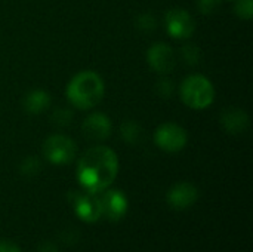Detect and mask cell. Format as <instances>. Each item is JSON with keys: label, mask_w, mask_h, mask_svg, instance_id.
Listing matches in <instances>:
<instances>
[{"label": "cell", "mask_w": 253, "mask_h": 252, "mask_svg": "<svg viewBox=\"0 0 253 252\" xmlns=\"http://www.w3.org/2000/svg\"><path fill=\"white\" fill-rule=\"evenodd\" d=\"M119 174V157L107 146H95L83 153L77 163V180L83 190L102 193L116 180Z\"/></svg>", "instance_id": "cell-1"}, {"label": "cell", "mask_w": 253, "mask_h": 252, "mask_svg": "<svg viewBox=\"0 0 253 252\" xmlns=\"http://www.w3.org/2000/svg\"><path fill=\"white\" fill-rule=\"evenodd\" d=\"M105 92L102 77L92 71L83 70L77 73L67 85V98L70 104L79 110H90L96 107Z\"/></svg>", "instance_id": "cell-2"}, {"label": "cell", "mask_w": 253, "mask_h": 252, "mask_svg": "<svg viewBox=\"0 0 253 252\" xmlns=\"http://www.w3.org/2000/svg\"><path fill=\"white\" fill-rule=\"evenodd\" d=\"M179 95L187 107L193 110H205L211 107L215 100V88L208 77L191 74L182 80Z\"/></svg>", "instance_id": "cell-3"}, {"label": "cell", "mask_w": 253, "mask_h": 252, "mask_svg": "<svg viewBox=\"0 0 253 252\" xmlns=\"http://www.w3.org/2000/svg\"><path fill=\"white\" fill-rule=\"evenodd\" d=\"M42 151L47 162L59 166V165H68L74 160L77 147L71 138L61 134H55L44 140Z\"/></svg>", "instance_id": "cell-4"}, {"label": "cell", "mask_w": 253, "mask_h": 252, "mask_svg": "<svg viewBox=\"0 0 253 252\" xmlns=\"http://www.w3.org/2000/svg\"><path fill=\"white\" fill-rule=\"evenodd\" d=\"M68 201L76 212V215L84 223H96L101 217V202L95 193L71 190L68 193Z\"/></svg>", "instance_id": "cell-5"}, {"label": "cell", "mask_w": 253, "mask_h": 252, "mask_svg": "<svg viewBox=\"0 0 253 252\" xmlns=\"http://www.w3.org/2000/svg\"><path fill=\"white\" fill-rule=\"evenodd\" d=\"M188 141L187 131L176 123H163L154 132V144L166 153L181 151Z\"/></svg>", "instance_id": "cell-6"}, {"label": "cell", "mask_w": 253, "mask_h": 252, "mask_svg": "<svg viewBox=\"0 0 253 252\" xmlns=\"http://www.w3.org/2000/svg\"><path fill=\"white\" fill-rule=\"evenodd\" d=\"M165 27L170 37L173 39H190L196 30L194 18L181 7H175L166 12Z\"/></svg>", "instance_id": "cell-7"}, {"label": "cell", "mask_w": 253, "mask_h": 252, "mask_svg": "<svg viewBox=\"0 0 253 252\" xmlns=\"http://www.w3.org/2000/svg\"><path fill=\"white\" fill-rule=\"evenodd\" d=\"M99 202H101L102 217L113 223L120 221L129 209V202L126 195L116 189L104 190L102 195L99 196Z\"/></svg>", "instance_id": "cell-8"}, {"label": "cell", "mask_w": 253, "mask_h": 252, "mask_svg": "<svg viewBox=\"0 0 253 252\" xmlns=\"http://www.w3.org/2000/svg\"><path fill=\"white\" fill-rule=\"evenodd\" d=\"M147 62L159 74H168L173 71L176 65V53L168 43L159 42L150 46L147 50Z\"/></svg>", "instance_id": "cell-9"}, {"label": "cell", "mask_w": 253, "mask_h": 252, "mask_svg": "<svg viewBox=\"0 0 253 252\" xmlns=\"http://www.w3.org/2000/svg\"><path fill=\"white\" fill-rule=\"evenodd\" d=\"M199 199V190L191 183H178L166 193V202L176 211H184L193 206Z\"/></svg>", "instance_id": "cell-10"}, {"label": "cell", "mask_w": 253, "mask_h": 252, "mask_svg": "<svg viewBox=\"0 0 253 252\" xmlns=\"http://www.w3.org/2000/svg\"><path fill=\"white\" fill-rule=\"evenodd\" d=\"M111 120L104 113H92L82 123L83 135L95 143L107 140L111 135Z\"/></svg>", "instance_id": "cell-11"}, {"label": "cell", "mask_w": 253, "mask_h": 252, "mask_svg": "<svg viewBox=\"0 0 253 252\" xmlns=\"http://www.w3.org/2000/svg\"><path fill=\"white\" fill-rule=\"evenodd\" d=\"M221 125L228 134L240 135L249 129L251 120L245 110L237 107H228L221 114Z\"/></svg>", "instance_id": "cell-12"}, {"label": "cell", "mask_w": 253, "mask_h": 252, "mask_svg": "<svg viewBox=\"0 0 253 252\" xmlns=\"http://www.w3.org/2000/svg\"><path fill=\"white\" fill-rule=\"evenodd\" d=\"M50 95L43 89H33L27 92L22 98V107L30 114H40L46 111L50 105Z\"/></svg>", "instance_id": "cell-13"}, {"label": "cell", "mask_w": 253, "mask_h": 252, "mask_svg": "<svg viewBox=\"0 0 253 252\" xmlns=\"http://www.w3.org/2000/svg\"><path fill=\"white\" fill-rule=\"evenodd\" d=\"M120 135L127 144H138L142 140L144 131L135 120H126L120 126Z\"/></svg>", "instance_id": "cell-14"}, {"label": "cell", "mask_w": 253, "mask_h": 252, "mask_svg": "<svg viewBox=\"0 0 253 252\" xmlns=\"http://www.w3.org/2000/svg\"><path fill=\"white\" fill-rule=\"evenodd\" d=\"M179 55H181L182 61L188 65H197L202 59V52H200L199 46H196L193 43L184 45L179 50Z\"/></svg>", "instance_id": "cell-15"}, {"label": "cell", "mask_w": 253, "mask_h": 252, "mask_svg": "<svg viewBox=\"0 0 253 252\" xmlns=\"http://www.w3.org/2000/svg\"><path fill=\"white\" fill-rule=\"evenodd\" d=\"M19 171L24 177H34L42 171V162L36 156H28L21 162Z\"/></svg>", "instance_id": "cell-16"}, {"label": "cell", "mask_w": 253, "mask_h": 252, "mask_svg": "<svg viewBox=\"0 0 253 252\" xmlns=\"http://www.w3.org/2000/svg\"><path fill=\"white\" fill-rule=\"evenodd\" d=\"M73 120V111L65 107H58L50 114V122L56 126H68Z\"/></svg>", "instance_id": "cell-17"}, {"label": "cell", "mask_w": 253, "mask_h": 252, "mask_svg": "<svg viewBox=\"0 0 253 252\" xmlns=\"http://www.w3.org/2000/svg\"><path fill=\"white\" fill-rule=\"evenodd\" d=\"M135 25H136V28H138L139 31H142V33H151V31L156 30L157 21H156L154 15L145 12V13H141V15L136 16Z\"/></svg>", "instance_id": "cell-18"}, {"label": "cell", "mask_w": 253, "mask_h": 252, "mask_svg": "<svg viewBox=\"0 0 253 252\" xmlns=\"http://www.w3.org/2000/svg\"><path fill=\"white\" fill-rule=\"evenodd\" d=\"M234 12L242 19H252L253 0H236Z\"/></svg>", "instance_id": "cell-19"}, {"label": "cell", "mask_w": 253, "mask_h": 252, "mask_svg": "<svg viewBox=\"0 0 253 252\" xmlns=\"http://www.w3.org/2000/svg\"><path fill=\"white\" fill-rule=\"evenodd\" d=\"M156 92L162 98H170L173 95V92H175V83H173V80L172 79H168V77H162L156 83Z\"/></svg>", "instance_id": "cell-20"}, {"label": "cell", "mask_w": 253, "mask_h": 252, "mask_svg": "<svg viewBox=\"0 0 253 252\" xmlns=\"http://www.w3.org/2000/svg\"><path fill=\"white\" fill-rule=\"evenodd\" d=\"M222 0H197V7L203 15H212L219 9Z\"/></svg>", "instance_id": "cell-21"}, {"label": "cell", "mask_w": 253, "mask_h": 252, "mask_svg": "<svg viewBox=\"0 0 253 252\" xmlns=\"http://www.w3.org/2000/svg\"><path fill=\"white\" fill-rule=\"evenodd\" d=\"M0 252H21V250L10 241H0Z\"/></svg>", "instance_id": "cell-22"}, {"label": "cell", "mask_w": 253, "mask_h": 252, "mask_svg": "<svg viewBox=\"0 0 253 252\" xmlns=\"http://www.w3.org/2000/svg\"><path fill=\"white\" fill-rule=\"evenodd\" d=\"M37 252H59V251H58V248H56L52 242H44V244H42V245L39 247Z\"/></svg>", "instance_id": "cell-23"}, {"label": "cell", "mask_w": 253, "mask_h": 252, "mask_svg": "<svg viewBox=\"0 0 253 252\" xmlns=\"http://www.w3.org/2000/svg\"><path fill=\"white\" fill-rule=\"evenodd\" d=\"M230 1H236V0H230Z\"/></svg>", "instance_id": "cell-24"}]
</instances>
